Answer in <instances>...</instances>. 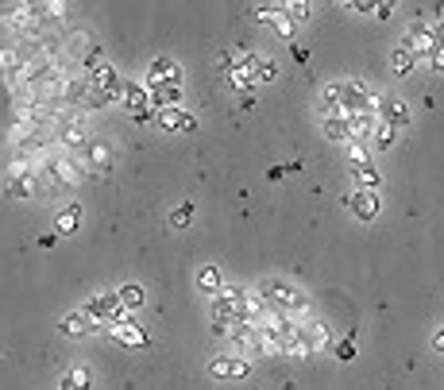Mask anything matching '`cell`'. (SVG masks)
Returning a JSON list of instances; mask_svg holds the SVG:
<instances>
[{
  "instance_id": "cell-39",
  "label": "cell",
  "mask_w": 444,
  "mask_h": 390,
  "mask_svg": "<svg viewBox=\"0 0 444 390\" xmlns=\"http://www.w3.org/2000/svg\"><path fill=\"white\" fill-rule=\"evenodd\" d=\"M433 39H436V47H444V24L433 27Z\"/></svg>"
},
{
  "instance_id": "cell-6",
  "label": "cell",
  "mask_w": 444,
  "mask_h": 390,
  "mask_svg": "<svg viewBox=\"0 0 444 390\" xmlns=\"http://www.w3.org/2000/svg\"><path fill=\"white\" fill-rule=\"evenodd\" d=\"M147 85H178V89H182V70H178V62L155 59L151 74H147Z\"/></svg>"
},
{
  "instance_id": "cell-32",
  "label": "cell",
  "mask_w": 444,
  "mask_h": 390,
  "mask_svg": "<svg viewBox=\"0 0 444 390\" xmlns=\"http://www.w3.org/2000/svg\"><path fill=\"white\" fill-rule=\"evenodd\" d=\"M275 31L282 35V39H290V35H293V20H290V16H282V12H278V16H275Z\"/></svg>"
},
{
  "instance_id": "cell-11",
  "label": "cell",
  "mask_w": 444,
  "mask_h": 390,
  "mask_svg": "<svg viewBox=\"0 0 444 390\" xmlns=\"http://www.w3.org/2000/svg\"><path fill=\"white\" fill-rule=\"evenodd\" d=\"M147 105H151V93H147V85H124V108L132 112V117H139V112H147Z\"/></svg>"
},
{
  "instance_id": "cell-38",
  "label": "cell",
  "mask_w": 444,
  "mask_h": 390,
  "mask_svg": "<svg viewBox=\"0 0 444 390\" xmlns=\"http://www.w3.org/2000/svg\"><path fill=\"white\" fill-rule=\"evenodd\" d=\"M290 50H293V59L302 62V66H305V62H309V50H305V47H290Z\"/></svg>"
},
{
  "instance_id": "cell-14",
  "label": "cell",
  "mask_w": 444,
  "mask_h": 390,
  "mask_svg": "<svg viewBox=\"0 0 444 390\" xmlns=\"http://www.w3.org/2000/svg\"><path fill=\"white\" fill-rule=\"evenodd\" d=\"M43 170H47V178H51L54 186H70V182L77 178V170H74V166H70V163H59V158H51V163L43 166Z\"/></svg>"
},
{
  "instance_id": "cell-20",
  "label": "cell",
  "mask_w": 444,
  "mask_h": 390,
  "mask_svg": "<svg viewBox=\"0 0 444 390\" xmlns=\"http://www.w3.org/2000/svg\"><path fill=\"white\" fill-rule=\"evenodd\" d=\"M77 220H82V205H70V213H62L59 220H54V232L59 236H70L77 228Z\"/></svg>"
},
{
  "instance_id": "cell-35",
  "label": "cell",
  "mask_w": 444,
  "mask_h": 390,
  "mask_svg": "<svg viewBox=\"0 0 444 390\" xmlns=\"http://www.w3.org/2000/svg\"><path fill=\"white\" fill-rule=\"evenodd\" d=\"M275 77H278V66L263 59V66H259V82H275Z\"/></svg>"
},
{
  "instance_id": "cell-33",
  "label": "cell",
  "mask_w": 444,
  "mask_h": 390,
  "mask_svg": "<svg viewBox=\"0 0 444 390\" xmlns=\"http://www.w3.org/2000/svg\"><path fill=\"white\" fill-rule=\"evenodd\" d=\"M217 70H220V74H232V70H236V54H232V50H224V54L217 59Z\"/></svg>"
},
{
  "instance_id": "cell-29",
  "label": "cell",
  "mask_w": 444,
  "mask_h": 390,
  "mask_svg": "<svg viewBox=\"0 0 444 390\" xmlns=\"http://www.w3.org/2000/svg\"><path fill=\"white\" fill-rule=\"evenodd\" d=\"M286 12H290V20H293V24H305V20L313 16V8H309V4H305V0H298V4H290V8H286Z\"/></svg>"
},
{
  "instance_id": "cell-15",
  "label": "cell",
  "mask_w": 444,
  "mask_h": 390,
  "mask_svg": "<svg viewBox=\"0 0 444 390\" xmlns=\"http://www.w3.org/2000/svg\"><path fill=\"white\" fill-rule=\"evenodd\" d=\"M59 140L70 143V147L85 143V124H82V120H62V124H59Z\"/></svg>"
},
{
  "instance_id": "cell-1",
  "label": "cell",
  "mask_w": 444,
  "mask_h": 390,
  "mask_svg": "<svg viewBox=\"0 0 444 390\" xmlns=\"http://www.w3.org/2000/svg\"><path fill=\"white\" fill-rule=\"evenodd\" d=\"M340 105H344V117H355V112L378 108V97H371L363 82H348V85H340Z\"/></svg>"
},
{
  "instance_id": "cell-26",
  "label": "cell",
  "mask_w": 444,
  "mask_h": 390,
  "mask_svg": "<svg viewBox=\"0 0 444 390\" xmlns=\"http://www.w3.org/2000/svg\"><path fill=\"white\" fill-rule=\"evenodd\" d=\"M228 77H232V85H236V89H240V93H252V89H255V77L247 74V70H240V66H236V70H232V74H228Z\"/></svg>"
},
{
  "instance_id": "cell-16",
  "label": "cell",
  "mask_w": 444,
  "mask_h": 390,
  "mask_svg": "<svg viewBox=\"0 0 444 390\" xmlns=\"http://www.w3.org/2000/svg\"><path fill=\"white\" fill-rule=\"evenodd\" d=\"M302 340H305V348H309V352H317V348H325V344H328V329H325V324H305Z\"/></svg>"
},
{
  "instance_id": "cell-13",
  "label": "cell",
  "mask_w": 444,
  "mask_h": 390,
  "mask_svg": "<svg viewBox=\"0 0 444 390\" xmlns=\"http://www.w3.org/2000/svg\"><path fill=\"white\" fill-rule=\"evenodd\" d=\"M59 332H62V336H89V332H93V321H89L85 313H66V317L59 321Z\"/></svg>"
},
{
  "instance_id": "cell-37",
  "label": "cell",
  "mask_w": 444,
  "mask_h": 390,
  "mask_svg": "<svg viewBox=\"0 0 444 390\" xmlns=\"http://www.w3.org/2000/svg\"><path fill=\"white\" fill-rule=\"evenodd\" d=\"M325 100H328V105H336V100H340V85H325Z\"/></svg>"
},
{
  "instance_id": "cell-9",
  "label": "cell",
  "mask_w": 444,
  "mask_h": 390,
  "mask_svg": "<svg viewBox=\"0 0 444 390\" xmlns=\"http://www.w3.org/2000/svg\"><path fill=\"white\" fill-rule=\"evenodd\" d=\"M344 120H348V143H363L375 132V117L371 112H355V117H344Z\"/></svg>"
},
{
  "instance_id": "cell-19",
  "label": "cell",
  "mask_w": 444,
  "mask_h": 390,
  "mask_svg": "<svg viewBox=\"0 0 444 390\" xmlns=\"http://www.w3.org/2000/svg\"><path fill=\"white\" fill-rule=\"evenodd\" d=\"M321 128H325V135H328V140H336V143H348V120H344V117H325V124H321Z\"/></svg>"
},
{
  "instance_id": "cell-34",
  "label": "cell",
  "mask_w": 444,
  "mask_h": 390,
  "mask_svg": "<svg viewBox=\"0 0 444 390\" xmlns=\"http://www.w3.org/2000/svg\"><path fill=\"white\" fill-rule=\"evenodd\" d=\"M429 66H433V74H444V47H436L429 54Z\"/></svg>"
},
{
  "instance_id": "cell-2",
  "label": "cell",
  "mask_w": 444,
  "mask_h": 390,
  "mask_svg": "<svg viewBox=\"0 0 444 390\" xmlns=\"http://www.w3.org/2000/svg\"><path fill=\"white\" fill-rule=\"evenodd\" d=\"M263 301H267V306H278V309H302V294L286 283H270L267 290H263Z\"/></svg>"
},
{
  "instance_id": "cell-5",
  "label": "cell",
  "mask_w": 444,
  "mask_h": 390,
  "mask_svg": "<svg viewBox=\"0 0 444 390\" xmlns=\"http://www.w3.org/2000/svg\"><path fill=\"white\" fill-rule=\"evenodd\" d=\"M112 336H116L120 344H128V348H151V336L139 329V324L128 317V321H120V324H112Z\"/></svg>"
},
{
  "instance_id": "cell-25",
  "label": "cell",
  "mask_w": 444,
  "mask_h": 390,
  "mask_svg": "<svg viewBox=\"0 0 444 390\" xmlns=\"http://www.w3.org/2000/svg\"><path fill=\"white\" fill-rule=\"evenodd\" d=\"M371 140H375L378 151H386V147L394 143V128L386 124V120H375V132H371Z\"/></svg>"
},
{
  "instance_id": "cell-31",
  "label": "cell",
  "mask_w": 444,
  "mask_h": 390,
  "mask_svg": "<svg viewBox=\"0 0 444 390\" xmlns=\"http://www.w3.org/2000/svg\"><path fill=\"white\" fill-rule=\"evenodd\" d=\"M336 359H344V363H348V359H355V340H352V332H348V340L336 344Z\"/></svg>"
},
{
  "instance_id": "cell-18",
  "label": "cell",
  "mask_w": 444,
  "mask_h": 390,
  "mask_svg": "<svg viewBox=\"0 0 444 390\" xmlns=\"http://www.w3.org/2000/svg\"><path fill=\"white\" fill-rule=\"evenodd\" d=\"M352 174H355V182H360L363 190H371V193H378V186H383V178H378V170L371 163L367 166H355Z\"/></svg>"
},
{
  "instance_id": "cell-23",
  "label": "cell",
  "mask_w": 444,
  "mask_h": 390,
  "mask_svg": "<svg viewBox=\"0 0 444 390\" xmlns=\"http://www.w3.org/2000/svg\"><path fill=\"white\" fill-rule=\"evenodd\" d=\"M413 62H418V59H413V54H410L406 47H398V50L390 54V66H394V74H413Z\"/></svg>"
},
{
  "instance_id": "cell-22",
  "label": "cell",
  "mask_w": 444,
  "mask_h": 390,
  "mask_svg": "<svg viewBox=\"0 0 444 390\" xmlns=\"http://www.w3.org/2000/svg\"><path fill=\"white\" fill-rule=\"evenodd\" d=\"M89 163H93V170H101V174H109V163H112L109 147H105V143H89Z\"/></svg>"
},
{
  "instance_id": "cell-4",
  "label": "cell",
  "mask_w": 444,
  "mask_h": 390,
  "mask_svg": "<svg viewBox=\"0 0 444 390\" xmlns=\"http://www.w3.org/2000/svg\"><path fill=\"white\" fill-rule=\"evenodd\" d=\"M155 120H159L162 132H197V120L185 117L182 108H159V112H155Z\"/></svg>"
},
{
  "instance_id": "cell-24",
  "label": "cell",
  "mask_w": 444,
  "mask_h": 390,
  "mask_svg": "<svg viewBox=\"0 0 444 390\" xmlns=\"http://www.w3.org/2000/svg\"><path fill=\"white\" fill-rule=\"evenodd\" d=\"M167 220H170V228H185V225L193 220V201H182L178 209H170Z\"/></svg>"
},
{
  "instance_id": "cell-28",
  "label": "cell",
  "mask_w": 444,
  "mask_h": 390,
  "mask_svg": "<svg viewBox=\"0 0 444 390\" xmlns=\"http://www.w3.org/2000/svg\"><path fill=\"white\" fill-rule=\"evenodd\" d=\"M197 283H201L205 290H220V271L217 267H205V271L197 274Z\"/></svg>"
},
{
  "instance_id": "cell-3",
  "label": "cell",
  "mask_w": 444,
  "mask_h": 390,
  "mask_svg": "<svg viewBox=\"0 0 444 390\" xmlns=\"http://www.w3.org/2000/svg\"><path fill=\"white\" fill-rule=\"evenodd\" d=\"M378 120H386L390 128L410 124V105L398 100V97H378Z\"/></svg>"
},
{
  "instance_id": "cell-40",
  "label": "cell",
  "mask_w": 444,
  "mask_h": 390,
  "mask_svg": "<svg viewBox=\"0 0 444 390\" xmlns=\"http://www.w3.org/2000/svg\"><path fill=\"white\" fill-rule=\"evenodd\" d=\"M433 348H436V352H444V329H441V332H436V336H433Z\"/></svg>"
},
{
  "instance_id": "cell-21",
  "label": "cell",
  "mask_w": 444,
  "mask_h": 390,
  "mask_svg": "<svg viewBox=\"0 0 444 390\" xmlns=\"http://www.w3.org/2000/svg\"><path fill=\"white\" fill-rule=\"evenodd\" d=\"M0 70H4V74H24L27 70V62L20 59V50H0Z\"/></svg>"
},
{
  "instance_id": "cell-7",
  "label": "cell",
  "mask_w": 444,
  "mask_h": 390,
  "mask_svg": "<svg viewBox=\"0 0 444 390\" xmlns=\"http://www.w3.org/2000/svg\"><path fill=\"white\" fill-rule=\"evenodd\" d=\"M348 201V209H352L360 220H375L378 216V193H371V190H355L352 197H344Z\"/></svg>"
},
{
  "instance_id": "cell-36",
  "label": "cell",
  "mask_w": 444,
  "mask_h": 390,
  "mask_svg": "<svg viewBox=\"0 0 444 390\" xmlns=\"http://www.w3.org/2000/svg\"><path fill=\"white\" fill-rule=\"evenodd\" d=\"M278 12H282V8H270V4H267V8H255V20H259V24H275Z\"/></svg>"
},
{
  "instance_id": "cell-10",
  "label": "cell",
  "mask_w": 444,
  "mask_h": 390,
  "mask_svg": "<svg viewBox=\"0 0 444 390\" xmlns=\"http://www.w3.org/2000/svg\"><path fill=\"white\" fill-rule=\"evenodd\" d=\"M217 379H247L252 375V363L247 359H213V367H209Z\"/></svg>"
},
{
  "instance_id": "cell-27",
  "label": "cell",
  "mask_w": 444,
  "mask_h": 390,
  "mask_svg": "<svg viewBox=\"0 0 444 390\" xmlns=\"http://www.w3.org/2000/svg\"><path fill=\"white\" fill-rule=\"evenodd\" d=\"M66 382H70L74 390H89V387H93V382H89V371H85V367H74V371L66 375Z\"/></svg>"
},
{
  "instance_id": "cell-8",
  "label": "cell",
  "mask_w": 444,
  "mask_h": 390,
  "mask_svg": "<svg viewBox=\"0 0 444 390\" xmlns=\"http://www.w3.org/2000/svg\"><path fill=\"white\" fill-rule=\"evenodd\" d=\"M406 50H410L413 59H418V54H433L436 50V39H433V31H429V27H413V31H406Z\"/></svg>"
},
{
  "instance_id": "cell-17",
  "label": "cell",
  "mask_w": 444,
  "mask_h": 390,
  "mask_svg": "<svg viewBox=\"0 0 444 390\" xmlns=\"http://www.w3.org/2000/svg\"><path fill=\"white\" fill-rule=\"evenodd\" d=\"M116 298H120V306L132 313V309H139V306H143V286L128 283V286H120V290H116Z\"/></svg>"
},
{
  "instance_id": "cell-30",
  "label": "cell",
  "mask_w": 444,
  "mask_h": 390,
  "mask_svg": "<svg viewBox=\"0 0 444 390\" xmlns=\"http://www.w3.org/2000/svg\"><path fill=\"white\" fill-rule=\"evenodd\" d=\"M348 158H352V170L355 166H367V147L363 143H348Z\"/></svg>"
},
{
  "instance_id": "cell-12",
  "label": "cell",
  "mask_w": 444,
  "mask_h": 390,
  "mask_svg": "<svg viewBox=\"0 0 444 390\" xmlns=\"http://www.w3.org/2000/svg\"><path fill=\"white\" fill-rule=\"evenodd\" d=\"M147 93H151V105H159V108L182 105V89H178V85H147Z\"/></svg>"
}]
</instances>
